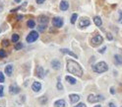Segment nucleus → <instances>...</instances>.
<instances>
[{"instance_id": "nucleus-28", "label": "nucleus", "mask_w": 122, "mask_h": 107, "mask_svg": "<svg viewBox=\"0 0 122 107\" xmlns=\"http://www.w3.org/2000/svg\"><path fill=\"white\" fill-rule=\"evenodd\" d=\"M45 27H46V26L38 25V28H37V29H38V31H40V32H43V31H44V29H45Z\"/></svg>"}, {"instance_id": "nucleus-31", "label": "nucleus", "mask_w": 122, "mask_h": 107, "mask_svg": "<svg viewBox=\"0 0 122 107\" xmlns=\"http://www.w3.org/2000/svg\"><path fill=\"white\" fill-rule=\"evenodd\" d=\"M118 12H119V19H118V22L122 24V11H121V10H119Z\"/></svg>"}, {"instance_id": "nucleus-22", "label": "nucleus", "mask_w": 122, "mask_h": 107, "mask_svg": "<svg viewBox=\"0 0 122 107\" xmlns=\"http://www.w3.org/2000/svg\"><path fill=\"white\" fill-rule=\"evenodd\" d=\"M19 35L18 34H13L12 35V39H11V40H12V42H14V43H17L18 41H19Z\"/></svg>"}, {"instance_id": "nucleus-30", "label": "nucleus", "mask_w": 122, "mask_h": 107, "mask_svg": "<svg viewBox=\"0 0 122 107\" xmlns=\"http://www.w3.org/2000/svg\"><path fill=\"white\" fill-rule=\"evenodd\" d=\"M106 36H107V40H108V41H112V40H113V37H112V35H111L110 33H107Z\"/></svg>"}, {"instance_id": "nucleus-15", "label": "nucleus", "mask_w": 122, "mask_h": 107, "mask_svg": "<svg viewBox=\"0 0 122 107\" xmlns=\"http://www.w3.org/2000/svg\"><path fill=\"white\" fill-rule=\"evenodd\" d=\"M69 7V4L67 1H65V0H62V1L60 2V9L62 11H66Z\"/></svg>"}, {"instance_id": "nucleus-8", "label": "nucleus", "mask_w": 122, "mask_h": 107, "mask_svg": "<svg viewBox=\"0 0 122 107\" xmlns=\"http://www.w3.org/2000/svg\"><path fill=\"white\" fill-rule=\"evenodd\" d=\"M36 74H37V76H38L40 78H43L44 75H45V71H44V70L42 69L41 66H37V70H36Z\"/></svg>"}, {"instance_id": "nucleus-33", "label": "nucleus", "mask_w": 122, "mask_h": 107, "mask_svg": "<svg viewBox=\"0 0 122 107\" xmlns=\"http://www.w3.org/2000/svg\"><path fill=\"white\" fill-rule=\"evenodd\" d=\"M3 86L2 85H0V97H2L3 96Z\"/></svg>"}, {"instance_id": "nucleus-36", "label": "nucleus", "mask_w": 122, "mask_h": 107, "mask_svg": "<svg viewBox=\"0 0 122 107\" xmlns=\"http://www.w3.org/2000/svg\"><path fill=\"white\" fill-rule=\"evenodd\" d=\"M3 10V3H2V1H0V12Z\"/></svg>"}, {"instance_id": "nucleus-39", "label": "nucleus", "mask_w": 122, "mask_h": 107, "mask_svg": "<svg viewBox=\"0 0 122 107\" xmlns=\"http://www.w3.org/2000/svg\"><path fill=\"white\" fill-rule=\"evenodd\" d=\"M110 91H111V93H112V94H114V88H113V87H111V89H110Z\"/></svg>"}, {"instance_id": "nucleus-11", "label": "nucleus", "mask_w": 122, "mask_h": 107, "mask_svg": "<svg viewBox=\"0 0 122 107\" xmlns=\"http://www.w3.org/2000/svg\"><path fill=\"white\" fill-rule=\"evenodd\" d=\"M32 88H33V90H34L35 92H38L41 89V84L40 82H37V81H35L34 83H33Z\"/></svg>"}, {"instance_id": "nucleus-9", "label": "nucleus", "mask_w": 122, "mask_h": 107, "mask_svg": "<svg viewBox=\"0 0 122 107\" xmlns=\"http://www.w3.org/2000/svg\"><path fill=\"white\" fill-rule=\"evenodd\" d=\"M48 23V18L46 16H40L38 17V24L42 25V26H46Z\"/></svg>"}, {"instance_id": "nucleus-14", "label": "nucleus", "mask_w": 122, "mask_h": 107, "mask_svg": "<svg viewBox=\"0 0 122 107\" xmlns=\"http://www.w3.org/2000/svg\"><path fill=\"white\" fill-rule=\"evenodd\" d=\"M51 66L53 67L54 70H59L60 67H61V64H60V61L59 60H52L51 61Z\"/></svg>"}, {"instance_id": "nucleus-16", "label": "nucleus", "mask_w": 122, "mask_h": 107, "mask_svg": "<svg viewBox=\"0 0 122 107\" xmlns=\"http://www.w3.org/2000/svg\"><path fill=\"white\" fill-rule=\"evenodd\" d=\"M12 72H13V65H8L6 67H5V74H6L8 76H10V75H12Z\"/></svg>"}, {"instance_id": "nucleus-34", "label": "nucleus", "mask_w": 122, "mask_h": 107, "mask_svg": "<svg viewBox=\"0 0 122 107\" xmlns=\"http://www.w3.org/2000/svg\"><path fill=\"white\" fill-rule=\"evenodd\" d=\"M75 107H86V105L84 104V103H79L77 106H75Z\"/></svg>"}, {"instance_id": "nucleus-41", "label": "nucleus", "mask_w": 122, "mask_h": 107, "mask_svg": "<svg viewBox=\"0 0 122 107\" xmlns=\"http://www.w3.org/2000/svg\"><path fill=\"white\" fill-rule=\"evenodd\" d=\"M95 107H102V105H97V106H95Z\"/></svg>"}, {"instance_id": "nucleus-25", "label": "nucleus", "mask_w": 122, "mask_h": 107, "mask_svg": "<svg viewBox=\"0 0 122 107\" xmlns=\"http://www.w3.org/2000/svg\"><path fill=\"white\" fill-rule=\"evenodd\" d=\"M21 49H23V44H21V43H17L15 45V50H21Z\"/></svg>"}, {"instance_id": "nucleus-4", "label": "nucleus", "mask_w": 122, "mask_h": 107, "mask_svg": "<svg viewBox=\"0 0 122 107\" xmlns=\"http://www.w3.org/2000/svg\"><path fill=\"white\" fill-rule=\"evenodd\" d=\"M37 38H38V33L36 32V31H32L27 37V42L28 43H33V42L37 41Z\"/></svg>"}, {"instance_id": "nucleus-20", "label": "nucleus", "mask_w": 122, "mask_h": 107, "mask_svg": "<svg viewBox=\"0 0 122 107\" xmlns=\"http://www.w3.org/2000/svg\"><path fill=\"white\" fill-rule=\"evenodd\" d=\"M66 80H67L69 83H71V84H75L77 81H76V79L74 77H72V76H69V75H67L66 76Z\"/></svg>"}, {"instance_id": "nucleus-38", "label": "nucleus", "mask_w": 122, "mask_h": 107, "mask_svg": "<svg viewBox=\"0 0 122 107\" xmlns=\"http://www.w3.org/2000/svg\"><path fill=\"white\" fill-rule=\"evenodd\" d=\"M104 51H105V47H104V48H102V49H101V50L98 51V52H99V53H103Z\"/></svg>"}, {"instance_id": "nucleus-24", "label": "nucleus", "mask_w": 122, "mask_h": 107, "mask_svg": "<svg viewBox=\"0 0 122 107\" xmlns=\"http://www.w3.org/2000/svg\"><path fill=\"white\" fill-rule=\"evenodd\" d=\"M38 100H40V102H41V104H45V103L47 102V97H46V96H43V97H41Z\"/></svg>"}, {"instance_id": "nucleus-21", "label": "nucleus", "mask_w": 122, "mask_h": 107, "mask_svg": "<svg viewBox=\"0 0 122 107\" xmlns=\"http://www.w3.org/2000/svg\"><path fill=\"white\" fill-rule=\"evenodd\" d=\"M27 25H28V27H29V28L33 29V28H35L36 23H35V21H34V20H29V21L27 22Z\"/></svg>"}, {"instance_id": "nucleus-7", "label": "nucleus", "mask_w": 122, "mask_h": 107, "mask_svg": "<svg viewBox=\"0 0 122 107\" xmlns=\"http://www.w3.org/2000/svg\"><path fill=\"white\" fill-rule=\"evenodd\" d=\"M52 24L54 27H57V28H60L63 26V19L59 18V17H55V18H53L52 20Z\"/></svg>"}, {"instance_id": "nucleus-26", "label": "nucleus", "mask_w": 122, "mask_h": 107, "mask_svg": "<svg viewBox=\"0 0 122 107\" xmlns=\"http://www.w3.org/2000/svg\"><path fill=\"white\" fill-rule=\"evenodd\" d=\"M7 56L6 52H5L4 50H0V59H2V58H5Z\"/></svg>"}, {"instance_id": "nucleus-6", "label": "nucleus", "mask_w": 122, "mask_h": 107, "mask_svg": "<svg viewBox=\"0 0 122 107\" xmlns=\"http://www.w3.org/2000/svg\"><path fill=\"white\" fill-rule=\"evenodd\" d=\"M91 24V21L89 18H86V17H83V18L80 19L79 21V27L80 28H85L87 26H89Z\"/></svg>"}, {"instance_id": "nucleus-27", "label": "nucleus", "mask_w": 122, "mask_h": 107, "mask_svg": "<svg viewBox=\"0 0 122 107\" xmlns=\"http://www.w3.org/2000/svg\"><path fill=\"white\" fill-rule=\"evenodd\" d=\"M1 45H2V47H8L9 46V41L8 40H3L1 42Z\"/></svg>"}, {"instance_id": "nucleus-17", "label": "nucleus", "mask_w": 122, "mask_h": 107, "mask_svg": "<svg viewBox=\"0 0 122 107\" xmlns=\"http://www.w3.org/2000/svg\"><path fill=\"white\" fill-rule=\"evenodd\" d=\"M54 105H55V107H65L66 106V102L63 99H59L57 101H55Z\"/></svg>"}, {"instance_id": "nucleus-3", "label": "nucleus", "mask_w": 122, "mask_h": 107, "mask_svg": "<svg viewBox=\"0 0 122 107\" xmlns=\"http://www.w3.org/2000/svg\"><path fill=\"white\" fill-rule=\"evenodd\" d=\"M104 97L102 95H94V94H90L88 96V101L90 103H95V102H98L101 100H103Z\"/></svg>"}, {"instance_id": "nucleus-32", "label": "nucleus", "mask_w": 122, "mask_h": 107, "mask_svg": "<svg viewBox=\"0 0 122 107\" xmlns=\"http://www.w3.org/2000/svg\"><path fill=\"white\" fill-rule=\"evenodd\" d=\"M4 80H5L4 75H3L2 72H0V82H4Z\"/></svg>"}, {"instance_id": "nucleus-29", "label": "nucleus", "mask_w": 122, "mask_h": 107, "mask_svg": "<svg viewBox=\"0 0 122 107\" xmlns=\"http://www.w3.org/2000/svg\"><path fill=\"white\" fill-rule=\"evenodd\" d=\"M57 88L59 89V90H61V89L63 88V86H62V84H61V82H60V78H58V83H57Z\"/></svg>"}, {"instance_id": "nucleus-13", "label": "nucleus", "mask_w": 122, "mask_h": 107, "mask_svg": "<svg viewBox=\"0 0 122 107\" xmlns=\"http://www.w3.org/2000/svg\"><path fill=\"white\" fill-rule=\"evenodd\" d=\"M60 52L63 53V54H67V55L71 56V57H73V58H75V59L78 58V56H77L76 54H74L73 52H71V51H69V50H67V49H61Z\"/></svg>"}, {"instance_id": "nucleus-40", "label": "nucleus", "mask_w": 122, "mask_h": 107, "mask_svg": "<svg viewBox=\"0 0 122 107\" xmlns=\"http://www.w3.org/2000/svg\"><path fill=\"white\" fill-rule=\"evenodd\" d=\"M109 107H115V105L113 103H109Z\"/></svg>"}, {"instance_id": "nucleus-35", "label": "nucleus", "mask_w": 122, "mask_h": 107, "mask_svg": "<svg viewBox=\"0 0 122 107\" xmlns=\"http://www.w3.org/2000/svg\"><path fill=\"white\" fill-rule=\"evenodd\" d=\"M36 1H37V4H41V3H43L44 1H45V0H36Z\"/></svg>"}, {"instance_id": "nucleus-2", "label": "nucleus", "mask_w": 122, "mask_h": 107, "mask_svg": "<svg viewBox=\"0 0 122 107\" xmlns=\"http://www.w3.org/2000/svg\"><path fill=\"white\" fill-rule=\"evenodd\" d=\"M93 70H94V71L98 72V74H102V72H105L108 70V66L104 61H101V63L97 64L96 65H94Z\"/></svg>"}, {"instance_id": "nucleus-12", "label": "nucleus", "mask_w": 122, "mask_h": 107, "mask_svg": "<svg viewBox=\"0 0 122 107\" xmlns=\"http://www.w3.org/2000/svg\"><path fill=\"white\" fill-rule=\"evenodd\" d=\"M69 98H70L71 103H76V102H78V101L80 100V96L78 94H70Z\"/></svg>"}, {"instance_id": "nucleus-23", "label": "nucleus", "mask_w": 122, "mask_h": 107, "mask_svg": "<svg viewBox=\"0 0 122 107\" xmlns=\"http://www.w3.org/2000/svg\"><path fill=\"white\" fill-rule=\"evenodd\" d=\"M77 18H78V14L74 13L73 15H72V17H71V23H72V24H75V22H76Z\"/></svg>"}, {"instance_id": "nucleus-10", "label": "nucleus", "mask_w": 122, "mask_h": 107, "mask_svg": "<svg viewBox=\"0 0 122 107\" xmlns=\"http://www.w3.org/2000/svg\"><path fill=\"white\" fill-rule=\"evenodd\" d=\"M9 91L11 94H17L20 92V87L18 85H16V84L15 85L12 84V85H10V87H9Z\"/></svg>"}, {"instance_id": "nucleus-5", "label": "nucleus", "mask_w": 122, "mask_h": 107, "mask_svg": "<svg viewBox=\"0 0 122 107\" xmlns=\"http://www.w3.org/2000/svg\"><path fill=\"white\" fill-rule=\"evenodd\" d=\"M102 41H103V39L101 35H96L91 40V43L94 45V46H98V45H101L102 43Z\"/></svg>"}, {"instance_id": "nucleus-18", "label": "nucleus", "mask_w": 122, "mask_h": 107, "mask_svg": "<svg viewBox=\"0 0 122 107\" xmlns=\"http://www.w3.org/2000/svg\"><path fill=\"white\" fill-rule=\"evenodd\" d=\"M114 60L116 65H122V56L120 55H115L114 56Z\"/></svg>"}, {"instance_id": "nucleus-1", "label": "nucleus", "mask_w": 122, "mask_h": 107, "mask_svg": "<svg viewBox=\"0 0 122 107\" xmlns=\"http://www.w3.org/2000/svg\"><path fill=\"white\" fill-rule=\"evenodd\" d=\"M67 70L70 74H73L77 76H82L83 75V70L81 65L75 60H69L67 61Z\"/></svg>"}, {"instance_id": "nucleus-19", "label": "nucleus", "mask_w": 122, "mask_h": 107, "mask_svg": "<svg viewBox=\"0 0 122 107\" xmlns=\"http://www.w3.org/2000/svg\"><path fill=\"white\" fill-rule=\"evenodd\" d=\"M94 22H95V24L98 26V27H101L102 25V19L99 18V17L96 16V17H94Z\"/></svg>"}, {"instance_id": "nucleus-37", "label": "nucleus", "mask_w": 122, "mask_h": 107, "mask_svg": "<svg viewBox=\"0 0 122 107\" xmlns=\"http://www.w3.org/2000/svg\"><path fill=\"white\" fill-rule=\"evenodd\" d=\"M22 19H23V16H22V15H19V16L17 17V20H18V21H20V20H22Z\"/></svg>"}, {"instance_id": "nucleus-42", "label": "nucleus", "mask_w": 122, "mask_h": 107, "mask_svg": "<svg viewBox=\"0 0 122 107\" xmlns=\"http://www.w3.org/2000/svg\"><path fill=\"white\" fill-rule=\"evenodd\" d=\"M15 1H16V2H20V0H15Z\"/></svg>"}]
</instances>
